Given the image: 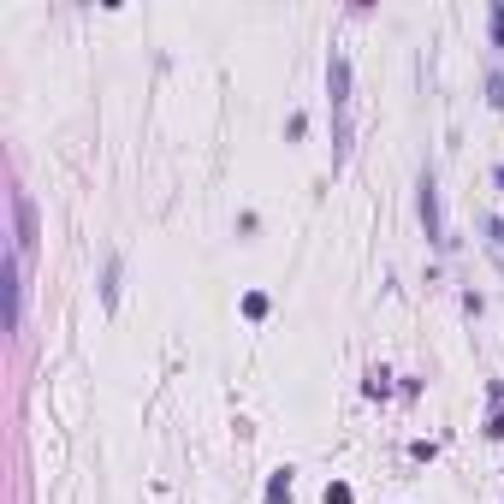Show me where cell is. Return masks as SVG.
I'll return each mask as SVG.
<instances>
[{"label": "cell", "instance_id": "3", "mask_svg": "<svg viewBox=\"0 0 504 504\" xmlns=\"http://www.w3.org/2000/svg\"><path fill=\"white\" fill-rule=\"evenodd\" d=\"M327 504H350V486H327Z\"/></svg>", "mask_w": 504, "mask_h": 504}, {"label": "cell", "instance_id": "1", "mask_svg": "<svg viewBox=\"0 0 504 504\" xmlns=\"http://www.w3.org/2000/svg\"><path fill=\"white\" fill-rule=\"evenodd\" d=\"M422 220H427V238L439 243V190H433V178L422 184Z\"/></svg>", "mask_w": 504, "mask_h": 504}, {"label": "cell", "instance_id": "2", "mask_svg": "<svg viewBox=\"0 0 504 504\" xmlns=\"http://www.w3.org/2000/svg\"><path fill=\"white\" fill-rule=\"evenodd\" d=\"M267 504H291V475H273V481H267Z\"/></svg>", "mask_w": 504, "mask_h": 504}, {"label": "cell", "instance_id": "4", "mask_svg": "<svg viewBox=\"0 0 504 504\" xmlns=\"http://www.w3.org/2000/svg\"><path fill=\"white\" fill-rule=\"evenodd\" d=\"M493 36H498V42H504V6H498V12H493Z\"/></svg>", "mask_w": 504, "mask_h": 504}]
</instances>
